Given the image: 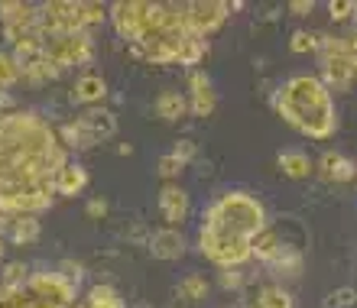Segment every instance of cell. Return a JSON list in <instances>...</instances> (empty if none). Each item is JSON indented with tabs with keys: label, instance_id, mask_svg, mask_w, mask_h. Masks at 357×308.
Returning a JSON list of instances; mask_svg holds the SVG:
<instances>
[{
	"label": "cell",
	"instance_id": "1",
	"mask_svg": "<svg viewBox=\"0 0 357 308\" xmlns=\"http://www.w3.org/2000/svg\"><path fill=\"white\" fill-rule=\"evenodd\" d=\"M225 0H121L111 3L117 36L133 56L156 66H198L208 56V36L227 23Z\"/></svg>",
	"mask_w": 357,
	"mask_h": 308
},
{
	"label": "cell",
	"instance_id": "2",
	"mask_svg": "<svg viewBox=\"0 0 357 308\" xmlns=\"http://www.w3.org/2000/svg\"><path fill=\"white\" fill-rule=\"evenodd\" d=\"M66 166V146L39 114H0V217L46 211Z\"/></svg>",
	"mask_w": 357,
	"mask_h": 308
},
{
	"label": "cell",
	"instance_id": "3",
	"mask_svg": "<svg viewBox=\"0 0 357 308\" xmlns=\"http://www.w3.org/2000/svg\"><path fill=\"white\" fill-rule=\"evenodd\" d=\"M270 227L266 208L247 192H227L205 211L198 250L221 270H237L254 256V240Z\"/></svg>",
	"mask_w": 357,
	"mask_h": 308
},
{
	"label": "cell",
	"instance_id": "4",
	"mask_svg": "<svg viewBox=\"0 0 357 308\" xmlns=\"http://www.w3.org/2000/svg\"><path fill=\"white\" fill-rule=\"evenodd\" d=\"M273 107L292 130L309 140H328L338 133V111L331 91L315 75H296L282 82L273 94Z\"/></svg>",
	"mask_w": 357,
	"mask_h": 308
},
{
	"label": "cell",
	"instance_id": "5",
	"mask_svg": "<svg viewBox=\"0 0 357 308\" xmlns=\"http://www.w3.org/2000/svg\"><path fill=\"white\" fill-rule=\"evenodd\" d=\"M319 56H321V84L328 88H351L357 72V49H354V36L341 39V36H319Z\"/></svg>",
	"mask_w": 357,
	"mask_h": 308
},
{
	"label": "cell",
	"instance_id": "6",
	"mask_svg": "<svg viewBox=\"0 0 357 308\" xmlns=\"http://www.w3.org/2000/svg\"><path fill=\"white\" fill-rule=\"evenodd\" d=\"M114 130H117V117L111 111H104V107H91L78 121L66 123L59 140H62L66 150H94L98 143L114 137Z\"/></svg>",
	"mask_w": 357,
	"mask_h": 308
},
{
	"label": "cell",
	"instance_id": "7",
	"mask_svg": "<svg viewBox=\"0 0 357 308\" xmlns=\"http://www.w3.org/2000/svg\"><path fill=\"white\" fill-rule=\"evenodd\" d=\"M26 289L33 299L49 302V305H62V308H68L78 299L75 279H68L66 272H36V276H29Z\"/></svg>",
	"mask_w": 357,
	"mask_h": 308
},
{
	"label": "cell",
	"instance_id": "8",
	"mask_svg": "<svg viewBox=\"0 0 357 308\" xmlns=\"http://www.w3.org/2000/svg\"><path fill=\"white\" fill-rule=\"evenodd\" d=\"M188 111L195 117H208L215 114L218 94H215V82L205 75V72H188Z\"/></svg>",
	"mask_w": 357,
	"mask_h": 308
},
{
	"label": "cell",
	"instance_id": "9",
	"mask_svg": "<svg viewBox=\"0 0 357 308\" xmlns=\"http://www.w3.org/2000/svg\"><path fill=\"white\" fill-rule=\"evenodd\" d=\"M160 211L169 224H182L188 217V192L182 185H162L160 192Z\"/></svg>",
	"mask_w": 357,
	"mask_h": 308
},
{
	"label": "cell",
	"instance_id": "10",
	"mask_svg": "<svg viewBox=\"0 0 357 308\" xmlns=\"http://www.w3.org/2000/svg\"><path fill=\"white\" fill-rule=\"evenodd\" d=\"M150 253L156 260H178L185 253V237L176 227H162L150 237Z\"/></svg>",
	"mask_w": 357,
	"mask_h": 308
},
{
	"label": "cell",
	"instance_id": "11",
	"mask_svg": "<svg viewBox=\"0 0 357 308\" xmlns=\"http://www.w3.org/2000/svg\"><path fill=\"white\" fill-rule=\"evenodd\" d=\"M319 172L328 182H338V185H344V182H354V162H351L344 153H338V150H328V153H321V159H319Z\"/></svg>",
	"mask_w": 357,
	"mask_h": 308
},
{
	"label": "cell",
	"instance_id": "12",
	"mask_svg": "<svg viewBox=\"0 0 357 308\" xmlns=\"http://www.w3.org/2000/svg\"><path fill=\"white\" fill-rule=\"evenodd\" d=\"M72 98L78 104H101L107 98V82L101 75H82L72 88Z\"/></svg>",
	"mask_w": 357,
	"mask_h": 308
},
{
	"label": "cell",
	"instance_id": "13",
	"mask_svg": "<svg viewBox=\"0 0 357 308\" xmlns=\"http://www.w3.org/2000/svg\"><path fill=\"white\" fill-rule=\"evenodd\" d=\"M88 185V172L85 166H78V162H68L66 169H62V176H59V195L62 198H75L82 188Z\"/></svg>",
	"mask_w": 357,
	"mask_h": 308
},
{
	"label": "cell",
	"instance_id": "14",
	"mask_svg": "<svg viewBox=\"0 0 357 308\" xmlns=\"http://www.w3.org/2000/svg\"><path fill=\"white\" fill-rule=\"evenodd\" d=\"M276 166H280V172L286 178H309L312 176V159L305 156V153H280V159H276Z\"/></svg>",
	"mask_w": 357,
	"mask_h": 308
},
{
	"label": "cell",
	"instance_id": "15",
	"mask_svg": "<svg viewBox=\"0 0 357 308\" xmlns=\"http://www.w3.org/2000/svg\"><path fill=\"white\" fill-rule=\"evenodd\" d=\"M185 111H188V101L178 91H162L160 98H156V114H160L162 121L176 123L185 117Z\"/></svg>",
	"mask_w": 357,
	"mask_h": 308
},
{
	"label": "cell",
	"instance_id": "16",
	"mask_svg": "<svg viewBox=\"0 0 357 308\" xmlns=\"http://www.w3.org/2000/svg\"><path fill=\"white\" fill-rule=\"evenodd\" d=\"M88 308H127L121 299V292L114 289V286H94L91 292H88Z\"/></svg>",
	"mask_w": 357,
	"mask_h": 308
},
{
	"label": "cell",
	"instance_id": "17",
	"mask_svg": "<svg viewBox=\"0 0 357 308\" xmlns=\"http://www.w3.org/2000/svg\"><path fill=\"white\" fill-rule=\"evenodd\" d=\"M257 302H260V308H292V295L282 286H264Z\"/></svg>",
	"mask_w": 357,
	"mask_h": 308
},
{
	"label": "cell",
	"instance_id": "18",
	"mask_svg": "<svg viewBox=\"0 0 357 308\" xmlns=\"http://www.w3.org/2000/svg\"><path fill=\"white\" fill-rule=\"evenodd\" d=\"M178 295L182 299H205L208 295V279L202 276V272H192V276H185L182 279V286H178Z\"/></svg>",
	"mask_w": 357,
	"mask_h": 308
},
{
	"label": "cell",
	"instance_id": "19",
	"mask_svg": "<svg viewBox=\"0 0 357 308\" xmlns=\"http://www.w3.org/2000/svg\"><path fill=\"white\" fill-rule=\"evenodd\" d=\"M289 49L296 56H305V52H319V36L312 29H296L289 36Z\"/></svg>",
	"mask_w": 357,
	"mask_h": 308
},
{
	"label": "cell",
	"instance_id": "20",
	"mask_svg": "<svg viewBox=\"0 0 357 308\" xmlns=\"http://www.w3.org/2000/svg\"><path fill=\"white\" fill-rule=\"evenodd\" d=\"M10 237H13V243H33L39 237V224L36 217H20L17 224H13V231H10Z\"/></svg>",
	"mask_w": 357,
	"mask_h": 308
},
{
	"label": "cell",
	"instance_id": "21",
	"mask_svg": "<svg viewBox=\"0 0 357 308\" xmlns=\"http://www.w3.org/2000/svg\"><path fill=\"white\" fill-rule=\"evenodd\" d=\"M0 308H62V305H49V302H39V299H23V295H17V292L3 289L0 292Z\"/></svg>",
	"mask_w": 357,
	"mask_h": 308
},
{
	"label": "cell",
	"instance_id": "22",
	"mask_svg": "<svg viewBox=\"0 0 357 308\" xmlns=\"http://www.w3.org/2000/svg\"><path fill=\"white\" fill-rule=\"evenodd\" d=\"M13 82H20L17 62H13V56L0 52V88H7V84H13Z\"/></svg>",
	"mask_w": 357,
	"mask_h": 308
},
{
	"label": "cell",
	"instance_id": "23",
	"mask_svg": "<svg viewBox=\"0 0 357 308\" xmlns=\"http://www.w3.org/2000/svg\"><path fill=\"white\" fill-rule=\"evenodd\" d=\"M328 13H331V20L344 23V20L354 17V0H331V3H328Z\"/></svg>",
	"mask_w": 357,
	"mask_h": 308
},
{
	"label": "cell",
	"instance_id": "24",
	"mask_svg": "<svg viewBox=\"0 0 357 308\" xmlns=\"http://www.w3.org/2000/svg\"><path fill=\"white\" fill-rule=\"evenodd\" d=\"M156 169H160V176L162 178H176L178 172H182V162H178L176 156H172V153H166V156H160V162H156Z\"/></svg>",
	"mask_w": 357,
	"mask_h": 308
},
{
	"label": "cell",
	"instance_id": "25",
	"mask_svg": "<svg viewBox=\"0 0 357 308\" xmlns=\"http://www.w3.org/2000/svg\"><path fill=\"white\" fill-rule=\"evenodd\" d=\"M26 279V266L23 263H10L7 270H3V289H13V286H20V282Z\"/></svg>",
	"mask_w": 357,
	"mask_h": 308
},
{
	"label": "cell",
	"instance_id": "26",
	"mask_svg": "<svg viewBox=\"0 0 357 308\" xmlns=\"http://www.w3.org/2000/svg\"><path fill=\"white\" fill-rule=\"evenodd\" d=\"M325 305H328V308H351V305H354V289H351V286H348V289L331 292V295H328V302H325Z\"/></svg>",
	"mask_w": 357,
	"mask_h": 308
},
{
	"label": "cell",
	"instance_id": "27",
	"mask_svg": "<svg viewBox=\"0 0 357 308\" xmlns=\"http://www.w3.org/2000/svg\"><path fill=\"white\" fill-rule=\"evenodd\" d=\"M172 156H176L182 166H185V162H192V159H195V143H192V140H178L176 150H172Z\"/></svg>",
	"mask_w": 357,
	"mask_h": 308
},
{
	"label": "cell",
	"instance_id": "28",
	"mask_svg": "<svg viewBox=\"0 0 357 308\" xmlns=\"http://www.w3.org/2000/svg\"><path fill=\"white\" fill-rule=\"evenodd\" d=\"M88 215H91V217H104V215H107V201H104V198H91V201H88Z\"/></svg>",
	"mask_w": 357,
	"mask_h": 308
},
{
	"label": "cell",
	"instance_id": "29",
	"mask_svg": "<svg viewBox=\"0 0 357 308\" xmlns=\"http://www.w3.org/2000/svg\"><path fill=\"white\" fill-rule=\"evenodd\" d=\"M241 272H234V270H225V279H221V286H225V289H237V286H241Z\"/></svg>",
	"mask_w": 357,
	"mask_h": 308
},
{
	"label": "cell",
	"instance_id": "30",
	"mask_svg": "<svg viewBox=\"0 0 357 308\" xmlns=\"http://www.w3.org/2000/svg\"><path fill=\"white\" fill-rule=\"evenodd\" d=\"M289 10L292 13H299V17H305V13L315 10V3H312V0H296V3H289Z\"/></svg>",
	"mask_w": 357,
	"mask_h": 308
},
{
	"label": "cell",
	"instance_id": "31",
	"mask_svg": "<svg viewBox=\"0 0 357 308\" xmlns=\"http://www.w3.org/2000/svg\"><path fill=\"white\" fill-rule=\"evenodd\" d=\"M3 104H7V98H3V88H0V107H3Z\"/></svg>",
	"mask_w": 357,
	"mask_h": 308
},
{
	"label": "cell",
	"instance_id": "32",
	"mask_svg": "<svg viewBox=\"0 0 357 308\" xmlns=\"http://www.w3.org/2000/svg\"><path fill=\"white\" fill-rule=\"evenodd\" d=\"M0 256H3V243H0Z\"/></svg>",
	"mask_w": 357,
	"mask_h": 308
}]
</instances>
